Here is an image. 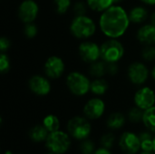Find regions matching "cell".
<instances>
[{"label":"cell","mask_w":155,"mask_h":154,"mask_svg":"<svg viewBox=\"0 0 155 154\" xmlns=\"http://www.w3.org/2000/svg\"><path fill=\"white\" fill-rule=\"evenodd\" d=\"M124 116L120 113H114L111 114L107 121V125L111 129H120L124 124Z\"/></svg>","instance_id":"22"},{"label":"cell","mask_w":155,"mask_h":154,"mask_svg":"<svg viewBox=\"0 0 155 154\" xmlns=\"http://www.w3.org/2000/svg\"><path fill=\"white\" fill-rule=\"evenodd\" d=\"M121 1H122V0H114V5H115V4H118V3H120Z\"/></svg>","instance_id":"40"},{"label":"cell","mask_w":155,"mask_h":154,"mask_svg":"<svg viewBox=\"0 0 155 154\" xmlns=\"http://www.w3.org/2000/svg\"><path fill=\"white\" fill-rule=\"evenodd\" d=\"M44 126L46 128V130L49 133H54V132L58 131L60 123L56 116L51 114V115H47L44 119Z\"/></svg>","instance_id":"23"},{"label":"cell","mask_w":155,"mask_h":154,"mask_svg":"<svg viewBox=\"0 0 155 154\" xmlns=\"http://www.w3.org/2000/svg\"><path fill=\"white\" fill-rule=\"evenodd\" d=\"M38 5L34 0H25L18 8V16L20 20L27 23H33L38 15Z\"/></svg>","instance_id":"9"},{"label":"cell","mask_w":155,"mask_h":154,"mask_svg":"<svg viewBox=\"0 0 155 154\" xmlns=\"http://www.w3.org/2000/svg\"><path fill=\"white\" fill-rule=\"evenodd\" d=\"M130 21L134 24H142L148 17V11L143 6H135L129 12Z\"/></svg>","instance_id":"16"},{"label":"cell","mask_w":155,"mask_h":154,"mask_svg":"<svg viewBox=\"0 0 155 154\" xmlns=\"http://www.w3.org/2000/svg\"><path fill=\"white\" fill-rule=\"evenodd\" d=\"M105 110L104 101L99 98H93L89 100L84 107V113L89 119L100 118Z\"/></svg>","instance_id":"12"},{"label":"cell","mask_w":155,"mask_h":154,"mask_svg":"<svg viewBox=\"0 0 155 154\" xmlns=\"http://www.w3.org/2000/svg\"><path fill=\"white\" fill-rule=\"evenodd\" d=\"M129 80L134 84H143L146 82L149 76L148 68L144 64L140 62H134L130 64L127 72Z\"/></svg>","instance_id":"8"},{"label":"cell","mask_w":155,"mask_h":154,"mask_svg":"<svg viewBox=\"0 0 155 154\" xmlns=\"http://www.w3.org/2000/svg\"><path fill=\"white\" fill-rule=\"evenodd\" d=\"M142 56L145 61L152 62L155 60V46L153 44L147 45L145 48H143L142 52Z\"/></svg>","instance_id":"26"},{"label":"cell","mask_w":155,"mask_h":154,"mask_svg":"<svg viewBox=\"0 0 155 154\" xmlns=\"http://www.w3.org/2000/svg\"><path fill=\"white\" fill-rule=\"evenodd\" d=\"M71 33L78 39H86L94 35L96 25L93 19L86 15H76L70 25Z\"/></svg>","instance_id":"2"},{"label":"cell","mask_w":155,"mask_h":154,"mask_svg":"<svg viewBox=\"0 0 155 154\" xmlns=\"http://www.w3.org/2000/svg\"><path fill=\"white\" fill-rule=\"evenodd\" d=\"M141 148L145 152H152V150H153V140H152V138L142 140Z\"/></svg>","instance_id":"32"},{"label":"cell","mask_w":155,"mask_h":154,"mask_svg":"<svg viewBox=\"0 0 155 154\" xmlns=\"http://www.w3.org/2000/svg\"><path fill=\"white\" fill-rule=\"evenodd\" d=\"M10 67V62L8 56L5 53H1L0 54V71L2 74H5L6 71H8Z\"/></svg>","instance_id":"27"},{"label":"cell","mask_w":155,"mask_h":154,"mask_svg":"<svg viewBox=\"0 0 155 154\" xmlns=\"http://www.w3.org/2000/svg\"><path fill=\"white\" fill-rule=\"evenodd\" d=\"M87 6L84 2H81V1L75 3L74 5V12L75 14V16L76 15H85Z\"/></svg>","instance_id":"30"},{"label":"cell","mask_w":155,"mask_h":154,"mask_svg":"<svg viewBox=\"0 0 155 154\" xmlns=\"http://www.w3.org/2000/svg\"><path fill=\"white\" fill-rule=\"evenodd\" d=\"M142 2H143L146 5H155V0H141Z\"/></svg>","instance_id":"36"},{"label":"cell","mask_w":155,"mask_h":154,"mask_svg":"<svg viewBox=\"0 0 155 154\" xmlns=\"http://www.w3.org/2000/svg\"><path fill=\"white\" fill-rule=\"evenodd\" d=\"M124 54V48L121 42L114 38L105 41L101 45V58L106 63H117Z\"/></svg>","instance_id":"3"},{"label":"cell","mask_w":155,"mask_h":154,"mask_svg":"<svg viewBox=\"0 0 155 154\" xmlns=\"http://www.w3.org/2000/svg\"><path fill=\"white\" fill-rule=\"evenodd\" d=\"M66 84L73 94L83 96L90 90L91 82L84 74L80 72H72L66 77Z\"/></svg>","instance_id":"4"},{"label":"cell","mask_w":155,"mask_h":154,"mask_svg":"<svg viewBox=\"0 0 155 154\" xmlns=\"http://www.w3.org/2000/svg\"><path fill=\"white\" fill-rule=\"evenodd\" d=\"M70 139L63 132L56 131L51 133L46 139L47 148L54 153L61 154L65 152L70 147Z\"/></svg>","instance_id":"5"},{"label":"cell","mask_w":155,"mask_h":154,"mask_svg":"<svg viewBox=\"0 0 155 154\" xmlns=\"http://www.w3.org/2000/svg\"><path fill=\"white\" fill-rule=\"evenodd\" d=\"M37 34V27L33 23H27L25 26V34L28 38H34Z\"/></svg>","instance_id":"28"},{"label":"cell","mask_w":155,"mask_h":154,"mask_svg":"<svg viewBox=\"0 0 155 154\" xmlns=\"http://www.w3.org/2000/svg\"><path fill=\"white\" fill-rule=\"evenodd\" d=\"M114 137L113 134L111 133H108V134H105L102 137V140H101V143L104 146V148H111L114 144Z\"/></svg>","instance_id":"31"},{"label":"cell","mask_w":155,"mask_h":154,"mask_svg":"<svg viewBox=\"0 0 155 154\" xmlns=\"http://www.w3.org/2000/svg\"><path fill=\"white\" fill-rule=\"evenodd\" d=\"M94 154H111V153L109 152V151H107V150H106V148H104V149H99V150H97Z\"/></svg>","instance_id":"35"},{"label":"cell","mask_w":155,"mask_h":154,"mask_svg":"<svg viewBox=\"0 0 155 154\" xmlns=\"http://www.w3.org/2000/svg\"><path fill=\"white\" fill-rule=\"evenodd\" d=\"M130 22L127 12L122 6L114 5L102 13L99 25L107 37L117 39L127 31Z\"/></svg>","instance_id":"1"},{"label":"cell","mask_w":155,"mask_h":154,"mask_svg":"<svg viewBox=\"0 0 155 154\" xmlns=\"http://www.w3.org/2000/svg\"><path fill=\"white\" fill-rule=\"evenodd\" d=\"M134 103L137 107L147 110L153 106L155 103L154 92L149 87H143L134 95Z\"/></svg>","instance_id":"11"},{"label":"cell","mask_w":155,"mask_h":154,"mask_svg":"<svg viewBox=\"0 0 155 154\" xmlns=\"http://www.w3.org/2000/svg\"><path fill=\"white\" fill-rule=\"evenodd\" d=\"M31 139L35 142H42L45 139H47L48 137V131L46 130V128L45 126H41V125H37L35 126L29 133Z\"/></svg>","instance_id":"20"},{"label":"cell","mask_w":155,"mask_h":154,"mask_svg":"<svg viewBox=\"0 0 155 154\" xmlns=\"http://www.w3.org/2000/svg\"><path fill=\"white\" fill-rule=\"evenodd\" d=\"M82 154H92L94 151V144L92 141H84L80 146Z\"/></svg>","instance_id":"29"},{"label":"cell","mask_w":155,"mask_h":154,"mask_svg":"<svg viewBox=\"0 0 155 154\" xmlns=\"http://www.w3.org/2000/svg\"><path fill=\"white\" fill-rule=\"evenodd\" d=\"M153 151L155 152V137L154 139H153Z\"/></svg>","instance_id":"41"},{"label":"cell","mask_w":155,"mask_h":154,"mask_svg":"<svg viewBox=\"0 0 155 154\" xmlns=\"http://www.w3.org/2000/svg\"><path fill=\"white\" fill-rule=\"evenodd\" d=\"M120 147L128 153H135L141 147L140 138L133 133H124L120 139Z\"/></svg>","instance_id":"14"},{"label":"cell","mask_w":155,"mask_h":154,"mask_svg":"<svg viewBox=\"0 0 155 154\" xmlns=\"http://www.w3.org/2000/svg\"><path fill=\"white\" fill-rule=\"evenodd\" d=\"M108 84L104 79L102 78H96L93 82H91L90 85V91L96 94V95H103L106 93L108 90Z\"/></svg>","instance_id":"18"},{"label":"cell","mask_w":155,"mask_h":154,"mask_svg":"<svg viewBox=\"0 0 155 154\" xmlns=\"http://www.w3.org/2000/svg\"><path fill=\"white\" fill-rule=\"evenodd\" d=\"M107 74L110 75H115L119 72V67L116 63H107Z\"/></svg>","instance_id":"33"},{"label":"cell","mask_w":155,"mask_h":154,"mask_svg":"<svg viewBox=\"0 0 155 154\" xmlns=\"http://www.w3.org/2000/svg\"><path fill=\"white\" fill-rule=\"evenodd\" d=\"M141 154H153L151 152H145V151H143V152H142Z\"/></svg>","instance_id":"39"},{"label":"cell","mask_w":155,"mask_h":154,"mask_svg":"<svg viewBox=\"0 0 155 154\" xmlns=\"http://www.w3.org/2000/svg\"><path fill=\"white\" fill-rule=\"evenodd\" d=\"M9 47H10V41L5 36L1 37V39H0V50H1V53H5Z\"/></svg>","instance_id":"34"},{"label":"cell","mask_w":155,"mask_h":154,"mask_svg":"<svg viewBox=\"0 0 155 154\" xmlns=\"http://www.w3.org/2000/svg\"><path fill=\"white\" fill-rule=\"evenodd\" d=\"M5 154H13V153H12L11 152H9V151H8V152H5Z\"/></svg>","instance_id":"42"},{"label":"cell","mask_w":155,"mask_h":154,"mask_svg":"<svg viewBox=\"0 0 155 154\" xmlns=\"http://www.w3.org/2000/svg\"><path fill=\"white\" fill-rule=\"evenodd\" d=\"M50 154H52V153H50ZM54 154H56V153H54Z\"/></svg>","instance_id":"43"},{"label":"cell","mask_w":155,"mask_h":154,"mask_svg":"<svg viewBox=\"0 0 155 154\" xmlns=\"http://www.w3.org/2000/svg\"><path fill=\"white\" fill-rule=\"evenodd\" d=\"M152 76H153V78L155 80V66L153 68V70H152Z\"/></svg>","instance_id":"38"},{"label":"cell","mask_w":155,"mask_h":154,"mask_svg":"<svg viewBox=\"0 0 155 154\" xmlns=\"http://www.w3.org/2000/svg\"><path fill=\"white\" fill-rule=\"evenodd\" d=\"M70 134L78 140L85 139L91 133L89 122L83 117H74L68 122L67 125Z\"/></svg>","instance_id":"6"},{"label":"cell","mask_w":155,"mask_h":154,"mask_svg":"<svg viewBox=\"0 0 155 154\" xmlns=\"http://www.w3.org/2000/svg\"><path fill=\"white\" fill-rule=\"evenodd\" d=\"M143 113H144V112H143V109H141L139 107H135V108H133L130 110V112L128 113V117L131 122L138 123L140 121H143Z\"/></svg>","instance_id":"24"},{"label":"cell","mask_w":155,"mask_h":154,"mask_svg":"<svg viewBox=\"0 0 155 154\" xmlns=\"http://www.w3.org/2000/svg\"><path fill=\"white\" fill-rule=\"evenodd\" d=\"M30 90L37 95H46L51 91V84L48 79L41 75H34L29 80Z\"/></svg>","instance_id":"13"},{"label":"cell","mask_w":155,"mask_h":154,"mask_svg":"<svg viewBox=\"0 0 155 154\" xmlns=\"http://www.w3.org/2000/svg\"><path fill=\"white\" fill-rule=\"evenodd\" d=\"M79 55L86 63H94L101 57V46L94 42H84L80 44Z\"/></svg>","instance_id":"7"},{"label":"cell","mask_w":155,"mask_h":154,"mask_svg":"<svg viewBox=\"0 0 155 154\" xmlns=\"http://www.w3.org/2000/svg\"><path fill=\"white\" fill-rule=\"evenodd\" d=\"M54 6L58 14H64L71 6V0H54Z\"/></svg>","instance_id":"25"},{"label":"cell","mask_w":155,"mask_h":154,"mask_svg":"<svg viewBox=\"0 0 155 154\" xmlns=\"http://www.w3.org/2000/svg\"><path fill=\"white\" fill-rule=\"evenodd\" d=\"M138 40L146 44H155V25L153 24H148L143 25L137 33Z\"/></svg>","instance_id":"15"},{"label":"cell","mask_w":155,"mask_h":154,"mask_svg":"<svg viewBox=\"0 0 155 154\" xmlns=\"http://www.w3.org/2000/svg\"><path fill=\"white\" fill-rule=\"evenodd\" d=\"M150 20H151V24H153V25H155V12H153V13L151 15Z\"/></svg>","instance_id":"37"},{"label":"cell","mask_w":155,"mask_h":154,"mask_svg":"<svg viewBox=\"0 0 155 154\" xmlns=\"http://www.w3.org/2000/svg\"><path fill=\"white\" fill-rule=\"evenodd\" d=\"M143 122L144 125L152 132L155 133V107L153 106L144 111Z\"/></svg>","instance_id":"21"},{"label":"cell","mask_w":155,"mask_h":154,"mask_svg":"<svg viewBox=\"0 0 155 154\" xmlns=\"http://www.w3.org/2000/svg\"><path fill=\"white\" fill-rule=\"evenodd\" d=\"M114 5V0H87L88 7L96 12H104Z\"/></svg>","instance_id":"17"},{"label":"cell","mask_w":155,"mask_h":154,"mask_svg":"<svg viewBox=\"0 0 155 154\" xmlns=\"http://www.w3.org/2000/svg\"><path fill=\"white\" fill-rule=\"evenodd\" d=\"M65 66L62 58L58 56L49 57L45 64V72L49 78L57 79L61 77L64 72Z\"/></svg>","instance_id":"10"},{"label":"cell","mask_w":155,"mask_h":154,"mask_svg":"<svg viewBox=\"0 0 155 154\" xmlns=\"http://www.w3.org/2000/svg\"><path fill=\"white\" fill-rule=\"evenodd\" d=\"M107 63L106 62H99L96 61L93 63L89 68V73L92 76L96 78H102L104 74H107Z\"/></svg>","instance_id":"19"}]
</instances>
